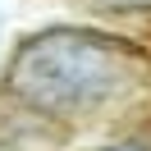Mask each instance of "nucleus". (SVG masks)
I'll return each mask as SVG.
<instances>
[{
	"instance_id": "f03ea898",
	"label": "nucleus",
	"mask_w": 151,
	"mask_h": 151,
	"mask_svg": "<svg viewBox=\"0 0 151 151\" xmlns=\"http://www.w3.org/2000/svg\"><path fill=\"white\" fill-rule=\"evenodd\" d=\"M110 5H124V9H151V0H110Z\"/></svg>"
},
{
	"instance_id": "f257e3e1",
	"label": "nucleus",
	"mask_w": 151,
	"mask_h": 151,
	"mask_svg": "<svg viewBox=\"0 0 151 151\" xmlns=\"http://www.w3.org/2000/svg\"><path fill=\"white\" fill-rule=\"evenodd\" d=\"M124 78V55L110 41L83 37V32H50L32 41L19 55L14 83L37 105H92L105 92H114Z\"/></svg>"
}]
</instances>
